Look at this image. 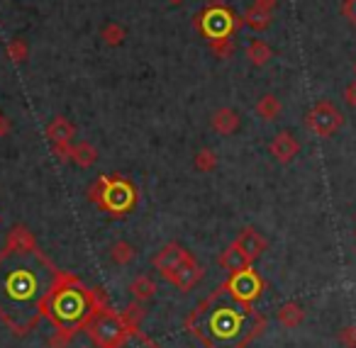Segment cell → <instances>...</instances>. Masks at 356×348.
<instances>
[{
    "label": "cell",
    "instance_id": "obj_10",
    "mask_svg": "<svg viewBox=\"0 0 356 348\" xmlns=\"http://www.w3.org/2000/svg\"><path fill=\"white\" fill-rule=\"evenodd\" d=\"M203 275H205L203 265L198 263V258H195L193 254H188L184 263H181V268L173 273V278L168 280V283H171L173 288L181 290V292H188V290L198 288V283L203 280Z\"/></svg>",
    "mask_w": 356,
    "mask_h": 348
},
{
    "label": "cell",
    "instance_id": "obj_13",
    "mask_svg": "<svg viewBox=\"0 0 356 348\" xmlns=\"http://www.w3.org/2000/svg\"><path fill=\"white\" fill-rule=\"evenodd\" d=\"M234 244H237L239 249H242V254L249 258V263H254V260H257L259 256H261L264 251H266V246H268L266 239H264V236L259 234V231L254 229V226H244L242 234L237 236V241H234Z\"/></svg>",
    "mask_w": 356,
    "mask_h": 348
},
{
    "label": "cell",
    "instance_id": "obj_11",
    "mask_svg": "<svg viewBox=\"0 0 356 348\" xmlns=\"http://www.w3.org/2000/svg\"><path fill=\"white\" fill-rule=\"evenodd\" d=\"M268 151L278 163H291L300 154V142L291 132H278L273 142L268 144Z\"/></svg>",
    "mask_w": 356,
    "mask_h": 348
},
{
    "label": "cell",
    "instance_id": "obj_6",
    "mask_svg": "<svg viewBox=\"0 0 356 348\" xmlns=\"http://www.w3.org/2000/svg\"><path fill=\"white\" fill-rule=\"evenodd\" d=\"M193 22H195V30H198L208 42L225 40V37H234L239 27L244 25V22L239 20V17L234 15L227 6H225L222 0L210 3V6L205 8V10L200 13Z\"/></svg>",
    "mask_w": 356,
    "mask_h": 348
},
{
    "label": "cell",
    "instance_id": "obj_33",
    "mask_svg": "<svg viewBox=\"0 0 356 348\" xmlns=\"http://www.w3.org/2000/svg\"><path fill=\"white\" fill-rule=\"evenodd\" d=\"M278 6V0H254V8H261V10H268L273 13Z\"/></svg>",
    "mask_w": 356,
    "mask_h": 348
},
{
    "label": "cell",
    "instance_id": "obj_1",
    "mask_svg": "<svg viewBox=\"0 0 356 348\" xmlns=\"http://www.w3.org/2000/svg\"><path fill=\"white\" fill-rule=\"evenodd\" d=\"M59 273L40 249L32 254L0 251V319L15 333L35 329Z\"/></svg>",
    "mask_w": 356,
    "mask_h": 348
},
{
    "label": "cell",
    "instance_id": "obj_29",
    "mask_svg": "<svg viewBox=\"0 0 356 348\" xmlns=\"http://www.w3.org/2000/svg\"><path fill=\"white\" fill-rule=\"evenodd\" d=\"M337 341L344 348H356V326H344L337 333Z\"/></svg>",
    "mask_w": 356,
    "mask_h": 348
},
{
    "label": "cell",
    "instance_id": "obj_30",
    "mask_svg": "<svg viewBox=\"0 0 356 348\" xmlns=\"http://www.w3.org/2000/svg\"><path fill=\"white\" fill-rule=\"evenodd\" d=\"M71 336H74L71 331H64V329H56V331L51 333L49 341H47V343H49L51 348H66V346H69V341H71Z\"/></svg>",
    "mask_w": 356,
    "mask_h": 348
},
{
    "label": "cell",
    "instance_id": "obj_4",
    "mask_svg": "<svg viewBox=\"0 0 356 348\" xmlns=\"http://www.w3.org/2000/svg\"><path fill=\"white\" fill-rule=\"evenodd\" d=\"M88 200L110 217H124L137 205V188L122 176H100L88 188Z\"/></svg>",
    "mask_w": 356,
    "mask_h": 348
},
{
    "label": "cell",
    "instance_id": "obj_32",
    "mask_svg": "<svg viewBox=\"0 0 356 348\" xmlns=\"http://www.w3.org/2000/svg\"><path fill=\"white\" fill-rule=\"evenodd\" d=\"M344 103L349 105V108H356V81H351L344 88Z\"/></svg>",
    "mask_w": 356,
    "mask_h": 348
},
{
    "label": "cell",
    "instance_id": "obj_35",
    "mask_svg": "<svg viewBox=\"0 0 356 348\" xmlns=\"http://www.w3.org/2000/svg\"><path fill=\"white\" fill-rule=\"evenodd\" d=\"M171 3H184V0H171Z\"/></svg>",
    "mask_w": 356,
    "mask_h": 348
},
{
    "label": "cell",
    "instance_id": "obj_22",
    "mask_svg": "<svg viewBox=\"0 0 356 348\" xmlns=\"http://www.w3.org/2000/svg\"><path fill=\"white\" fill-rule=\"evenodd\" d=\"M242 22H244V25H247V27H252V30L264 32V30H268V27H271V22H273V13L261 10V8H254V6H252L247 13H244Z\"/></svg>",
    "mask_w": 356,
    "mask_h": 348
},
{
    "label": "cell",
    "instance_id": "obj_27",
    "mask_svg": "<svg viewBox=\"0 0 356 348\" xmlns=\"http://www.w3.org/2000/svg\"><path fill=\"white\" fill-rule=\"evenodd\" d=\"M122 314V319H124V324L129 326V331H137L139 329V322H142V317H144V309H142V302H134V304H129L124 312H120Z\"/></svg>",
    "mask_w": 356,
    "mask_h": 348
},
{
    "label": "cell",
    "instance_id": "obj_3",
    "mask_svg": "<svg viewBox=\"0 0 356 348\" xmlns=\"http://www.w3.org/2000/svg\"><path fill=\"white\" fill-rule=\"evenodd\" d=\"M100 307H105V297L100 290L83 288V283L76 275L61 270L54 290L44 302V314L51 319L56 329L74 333L79 329H86L88 319Z\"/></svg>",
    "mask_w": 356,
    "mask_h": 348
},
{
    "label": "cell",
    "instance_id": "obj_21",
    "mask_svg": "<svg viewBox=\"0 0 356 348\" xmlns=\"http://www.w3.org/2000/svg\"><path fill=\"white\" fill-rule=\"evenodd\" d=\"M247 59L252 66H266L273 59V49L264 40H252L247 47Z\"/></svg>",
    "mask_w": 356,
    "mask_h": 348
},
{
    "label": "cell",
    "instance_id": "obj_5",
    "mask_svg": "<svg viewBox=\"0 0 356 348\" xmlns=\"http://www.w3.org/2000/svg\"><path fill=\"white\" fill-rule=\"evenodd\" d=\"M86 333L93 341L95 348H122V343L127 341L129 326L124 324L122 314H115L113 309L105 304L100 307L93 317L86 324Z\"/></svg>",
    "mask_w": 356,
    "mask_h": 348
},
{
    "label": "cell",
    "instance_id": "obj_26",
    "mask_svg": "<svg viewBox=\"0 0 356 348\" xmlns=\"http://www.w3.org/2000/svg\"><path fill=\"white\" fill-rule=\"evenodd\" d=\"M100 37H103L108 47H118L124 42V27L118 25V22H108V25L103 27V32H100Z\"/></svg>",
    "mask_w": 356,
    "mask_h": 348
},
{
    "label": "cell",
    "instance_id": "obj_25",
    "mask_svg": "<svg viewBox=\"0 0 356 348\" xmlns=\"http://www.w3.org/2000/svg\"><path fill=\"white\" fill-rule=\"evenodd\" d=\"M193 166H195V171H200V173H213L215 168H218V156H215L213 149H200L193 158Z\"/></svg>",
    "mask_w": 356,
    "mask_h": 348
},
{
    "label": "cell",
    "instance_id": "obj_9",
    "mask_svg": "<svg viewBox=\"0 0 356 348\" xmlns=\"http://www.w3.org/2000/svg\"><path fill=\"white\" fill-rule=\"evenodd\" d=\"M188 254H191V251L184 249L181 244H176V241H168L166 246H161V249L154 254L152 265L159 270V273H161V278L168 283V280L173 278V273L181 268V263H184Z\"/></svg>",
    "mask_w": 356,
    "mask_h": 348
},
{
    "label": "cell",
    "instance_id": "obj_36",
    "mask_svg": "<svg viewBox=\"0 0 356 348\" xmlns=\"http://www.w3.org/2000/svg\"><path fill=\"white\" fill-rule=\"evenodd\" d=\"M354 76H356V64H354Z\"/></svg>",
    "mask_w": 356,
    "mask_h": 348
},
{
    "label": "cell",
    "instance_id": "obj_28",
    "mask_svg": "<svg viewBox=\"0 0 356 348\" xmlns=\"http://www.w3.org/2000/svg\"><path fill=\"white\" fill-rule=\"evenodd\" d=\"M210 49H213V54L218 56V59H229V56L234 54V40L232 37H225V40H213L208 42Z\"/></svg>",
    "mask_w": 356,
    "mask_h": 348
},
{
    "label": "cell",
    "instance_id": "obj_16",
    "mask_svg": "<svg viewBox=\"0 0 356 348\" xmlns=\"http://www.w3.org/2000/svg\"><path fill=\"white\" fill-rule=\"evenodd\" d=\"M276 319H278V324H281V326L298 329L302 324V319H305V309H302L298 302H286V304H281V307H278Z\"/></svg>",
    "mask_w": 356,
    "mask_h": 348
},
{
    "label": "cell",
    "instance_id": "obj_18",
    "mask_svg": "<svg viewBox=\"0 0 356 348\" xmlns=\"http://www.w3.org/2000/svg\"><path fill=\"white\" fill-rule=\"evenodd\" d=\"M98 161V149L90 142H79L71 149V163H76L79 168H90Z\"/></svg>",
    "mask_w": 356,
    "mask_h": 348
},
{
    "label": "cell",
    "instance_id": "obj_17",
    "mask_svg": "<svg viewBox=\"0 0 356 348\" xmlns=\"http://www.w3.org/2000/svg\"><path fill=\"white\" fill-rule=\"evenodd\" d=\"M220 265H222L227 273H239V270L249 268L252 263H249V258L242 254V249H239L237 244H232L225 249L222 256H220Z\"/></svg>",
    "mask_w": 356,
    "mask_h": 348
},
{
    "label": "cell",
    "instance_id": "obj_12",
    "mask_svg": "<svg viewBox=\"0 0 356 348\" xmlns=\"http://www.w3.org/2000/svg\"><path fill=\"white\" fill-rule=\"evenodd\" d=\"M44 134H47V139H49L51 147H69V144H74L76 127L66 117L56 115V117L51 119L49 124H47Z\"/></svg>",
    "mask_w": 356,
    "mask_h": 348
},
{
    "label": "cell",
    "instance_id": "obj_31",
    "mask_svg": "<svg viewBox=\"0 0 356 348\" xmlns=\"http://www.w3.org/2000/svg\"><path fill=\"white\" fill-rule=\"evenodd\" d=\"M341 15H344V20H349V25L356 27V0H344L341 3Z\"/></svg>",
    "mask_w": 356,
    "mask_h": 348
},
{
    "label": "cell",
    "instance_id": "obj_8",
    "mask_svg": "<svg viewBox=\"0 0 356 348\" xmlns=\"http://www.w3.org/2000/svg\"><path fill=\"white\" fill-rule=\"evenodd\" d=\"M225 288H227V292L232 295V297H237L239 302L252 304L261 297L264 280H261V275L249 265V268L239 270V273H229V280L225 283Z\"/></svg>",
    "mask_w": 356,
    "mask_h": 348
},
{
    "label": "cell",
    "instance_id": "obj_24",
    "mask_svg": "<svg viewBox=\"0 0 356 348\" xmlns=\"http://www.w3.org/2000/svg\"><path fill=\"white\" fill-rule=\"evenodd\" d=\"M6 54H8V59H10L13 64H22V61H27V56H30V47H27L25 40L15 37V40L8 42Z\"/></svg>",
    "mask_w": 356,
    "mask_h": 348
},
{
    "label": "cell",
    "instance_id": "obj_14",
    "mask_svg": "<svg viewBox=\"0 0 356 348\" xmlns=\"http://www.w3.org/2000/svg\"><path fill=\"white\" fill-rule=\"evenodd\" d=\"M210 124H213V129L218 134H222V137H229V134H234L239 127H242V117H239L237 110L232 108H220L213 113V117H210Z\"/></svg>",
    "mask_w": 356,
    "mask_h": 348
},
{
    "label": "cell",
    "instance_id": "obj_2",
    "mask_svg": "<svg viewBox=\"0 0 356 348\" xmlns=\"http://www.w3.org/2000/svg\"><path fill=\"white\" fill-rule=\"evenodd\" d=\"M264 317L254 314L252 304L232 297L225 285L188 317V326L208 348H244L264 331Z\"/></svg>",
    "mask_w": 356,
    "mask_h": 348
},
{
    "label": "cell",
    "instance_id": "obj_34",
    "mask_svg": "<svg viewBox=\"0 0 356 348\" xmlns=\"http://www.w3.org/2000/svg\"><path fill=\"white\" fill-rule=\"evenodd\" d=\"M8 134H10V122L0 115V137H8Z\"/></svg>",
    "mask_w": 356,
    "mask_h": 348
},
{
    "label": "cell",
    "instance_id": "obj_7",
    "mask_svg": "<svg viewBox=\"0 0 356 348\" xmlns=\"http://www.w3.org/2000/svg\"><path fill=\"white\" fill-rule=\"evenodd\" d=\"M344 124V115L334 108L332 100H320V103L312 105V110H307L305 115V127L310 129L317 137H332L337 134Z\"/></svg>",
    "mask_w": 356,
    "mask_h": 348
},
{
    "label": "cell",
    "instance_id": "obj_19",
    "mask_svg": "<svg viewBox=\"0 0 356 348\" xmlns=\"http://www.w3.org/2000/svg\"><path fill=\"white\" fill-rule=\"evenodd\" d=\"M129 295H132L134 302H147L156 295V283L149 275H139L129 283Z\"/></svg>",
    "mask_w": 356,
    "mask_h": 348
},
{
    "label": "cell",
    "instance_id": "obj_23",
    "mask_svg": "<svg viewBox=\"0 0 356 348\" xmlns=\"http://www.w3.org/2000/svg\"><path fill=\"white\" fill-rule=\"evenodd\" d=\"M134 256H137V251H134V246L129 241H115L110 246V260L115 265H129L134 260Z\"/></svg>",
    "mask_w": 356,
    "mask_h": 348
},
{
    "label": "cell",
    "instance_id": "obj_15",
    "mask_svg": "<svg viewBox=\"0 0 356 348\" xmlns=\"http://www.w3.org/2000/svg\"><path fill=\"white\" fill-rule=\"evenodd\" d=\"M6 249L15 251V254H32V251H37V241H35V236L30 234L27 226L17 224V226H13L10 234H8Z\"/></svg>",
    "mask_w": 356,
    "mask_h": 348
},
{
    "label": "cell",
    "instance_id": "obj_20",
    "mask_svg": "<svg viewBox=\"0 0 356 348\" xmlns=\"http://www.w3.org/2000/svg\"><path fill=\"white\" fill-rule=\"evenodd\" d=\"M281 113H283V105H281V100H278L273 93H266L264 98H259L257 115L264 119V122H273V119L281 117Z\"/></svg>",
    "mask_w": 356,
    "mask_h": 348
}]
</instances>
